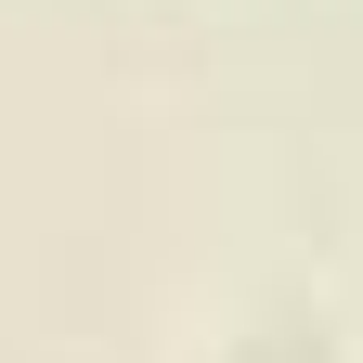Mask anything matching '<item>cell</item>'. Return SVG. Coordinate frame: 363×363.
Listing matches in <instances>:
<instances>
[{
    "mask_svg": "<svg viewBox=\"0 0 363 363\" xmlns=\"http://www.w3.org/2000/svg\"><path fill=\"white\" fill-rule=\"evenodd\" d=\"M220 363H325V337H298V325H247Z\"/></svg>",
    "mask_w": 363,
    "mask_h": 363,
    "instance_id": "6da1fadb",
    "label": "cell"
}]
</instances>
